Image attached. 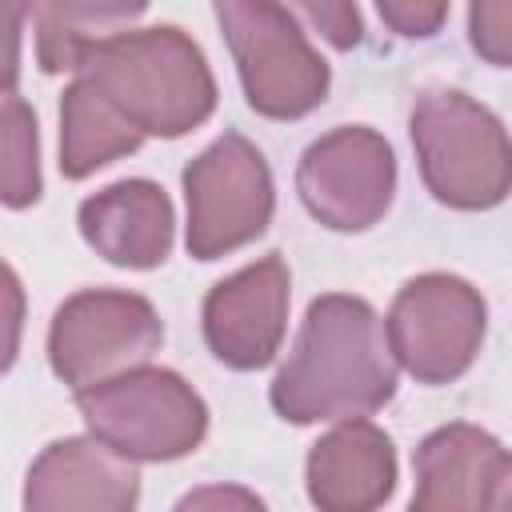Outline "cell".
Returning <instances> with one entry per match:
<instances>
[{
  "mask_svg": "<svg viewBox=\"0 0 512 512\" xmlns=\"http://www.w3.org/2000/svg\"><path fill=\"white\" fill-rule=\"evenodd\" d=\"M400 364L380 312L348 292L316 296L268 400L288 424H332L368 416L396 396Z\"/></svg>",
  "mask_w": 512,
  "mask_h": 512,
  "instance_id": "1",
  "label": "cell"
},
{
  "mask_svg": "<svg viewBox=\"0 0 512 512\" xmlns=\"http://www.w3.org/2000/svg\"><path fill=\"white\" fill-rule=\"evenodd\" d=\"M84 76L140 136H184L216 112V80L200 44L176 24L128 28L96 44Z\"/></svg>",
  "mask_w": 512,
  "mask_h": 512,
  "instance_id": "2",
  "label": "cell"
},
{
  "mask_svg": "<svg viewBox=\"0 0 512 512\" xmlns=\"http://www.w3.org/2000/svg\"><path fill=\"white\" fill-rule=\"evenodd\" d=\"M424 188L460 212L496 208L512 184V148L500 116L456 88H432L408 116Z\"/></svg>",
  "mask_w": 512,
  "mask_h": 512,
  "instance_id": "3",
  "label": "cell"
},
{
  "mask_svg": "<svg viewBox=\"0 0 512 512\" xmlns=\"http://www.w3.org/2000/svg\"><path fill=\"white\" fill-rule=\"evenodd\" d=\"M212 12L252 112L300 120L324 104L332 72L292 12L276 0H212Z\"/></svg>",
  "mask_w": 512,
  "mask_h": 512,
  "instance_id": "4",
  "label": "cell"
},
{
  "mask_svg": "<svg viewBox=\"0 0 512 512\" xmlns=\"http://www.w3.org/2000/svg\"><path fill=\"white\" fill-rule=\"evenodd\" d=\"M76 408L96 440L128 460H180L208 432V404L172 368L136 364L76 392Z\"/></svg>",
  "mask_w": 512,
  "mask_h": 512,
  "instance_id": "5",
  "label": "cell"
},
{
  "mask_svg": "<svg viewBox=\"0 0 512 512\" xmlns=\"http://www.w3.org/2000/svg\"><path fill=\"white\" fill-rule=\"evenodd\" d=\"M488 328V304L476 284L452 272L412 276L384 320L396 364L420 384H452L460 380Z\"/></svg>",
  "mask_w": 512,
  "mask_h": 512,
  "instance_id": "6",
  "label": "cell"
},
{
  "mask_svg": "<svg viewBox=\"0 0 512 512\" xmlns=\"http://www.w3.org/2000/svg\"><path fill=\"white\" fill-rule=\"evenodd\" d=\"M184 200L188 252L196 260H220L252 244L272 220L276 188L268 160L240 132H224L184 168Z\"/></svg>",
  "mask_w": 512,
  "mask_h": 512,
  "instance_id": "7",
  "label": "cell"
},
{
  "mask_svg": "<svg viewBox=\"0 0 512 512\" xmlns=\"http://www.w3.org/2000/svg\"><path fill=\"white\" fill-rule=\"evenodd\" d=\"M160 344L164 320L148 296L124 288H84L72 292L52 316L48 364L72 392H80L148 364Z\"/></svg>",
  "mask_w": 512,
  "mask_h": 512,
  "instance_id": "8",
  "label": "cell"
},
{
  "mask_svg": "<svg viewBox=\"0 0 512 512\" xmlns=\"http://www.w3.org/2000/svg\"><path fill=\"white\" fill-rule=\"evenodd\" d=\"M296 192L308 216L324 228L364 232L396 196L392 144L368 124H340L304 148L296 164Z\"/></svg>",
  "mask_w": 512,
  "mask_h": 512,
  "instance_id": "9",
  "label": "cell"
},
{
  "mask_svg": "<svg viewBox=\"0 0 512 512\" xmlns=\"http://www.w3.org/2000/svg\"><path fill=\"white\" fill-rule=\"evenodd\" d=\"M288 300L292 272L276 252L224 276L220 284H212L200 312L208 352L236 372H256L272 364L284 344Z\"/></svg>",
  "mask_w": 512,
  "mask_h": 512,
  "instance_id": "10",
  "label": "cell"
},
{
  "mask_svg": "<svg viewBox=\"0 0 512 512\" xmlns=\"http://www.w3.org/2000/svg\"><path fill=\"white\" fill-rule=\"evenodd\" d=\"M412 472V508L420 512L504 508L512 492L508 448L480 424L464 420L428 432L412 456Z\"/></svg>",
  "mask_w": 512,
  "mask_h": 512,
  "instance_id": "11",
  "label": "cell"
},
{
  "mask_svg": "<svg viewBox=\"0 0 512 512\" xmlns=\"http://www.w3.org/2000/svg\"><path fill=\"white\" fill-rule=\"evenodd\" d=\"M140 500V472L136 460L120 456L104 440L64 436L52 440L28 468L24 480V508L56 512H128Z\"/></svg>",
  "mask_w": 512,
  "mask_h": 512,
  "instance_id": "12",
  "label": "cell"
},
{
  "mask_svg": "<svg viewBox=\"0 0 512 512\" xmlns=\"http://www.w3.org/2000/svg\"><path fill=\"white\" fill-rule=\"evenodd\" d=\"M308 500L324 512H368L380 508L396 488L392 436L368 416L332 420L304 460Z\"/></svg>",
  "mask_w": 512,
  "mask_h": 512,
  "instance_id": "13",
  "label": "cell"
},
{
  "mask_svg": "<svg viewBox=\"0 0 512 512\" xmlns=\"http://www.w3.org/2000/svg\"><path fill=\"white\" fill-rule=\"evenodd\" d=\"M84 244L116 268H156L176 240V212L160 184L116 180L92 192L76 212Z\"/></svg>",
  "mask_w": 512,
  "mask_h": 512,
  "instance_id": "14",
  "label": "cell"
},
{
  "mask_svg": "<svg viewBox=\"0 0 512 512\" xmlns=\"http://www.w3.org/2000/svg\"><path fill=\"white\" fill-rule=\"evenodd\" d=\"M148 0H36V60L48 76L76 72L84 56L128 32Z\"/></svg>",
  "mask_w": 512,
  "mask_h": 512,
  "instance_id": "15",
  "label": "cell"
},
{
  "mask_svg": "<svg viewBox=\"0 0 512 512\" xmlns=\"http://www.w3.org/2000/svg\"><path fill=\"white\" fill-rule=\"evenodd\" d=\"M140 140L144 136L84 76H72L60 96V172L68 180L100 172L104 164L136 152Z\"/></svg>",
  "mask_w": 512,
  "mask_h": 512,
  "instance_id": "16",
  "label": "cell"
},
{
  "mask_svg": "<svg viewBox=\"0 0 512 512\" xmlns=\"http://www.w3.org/2000/svg\"><path fill=\"white\" fill-rule=\"evenodd\" d=\"M44 192L40 180V136H36V112L28 100L16 96V88L0 92V204L4 208H28Z\"/></svg>",
  "mask_w": 512,
  "mask_h": 512,
  "instance_id": "17",
  "label": "cell"
},
{
  "mask_svg": "<svg viewBox=\"0 0 512 512\" xmlns=\"http://www.w3.org/2000/svg\"><path fill=\"white\" fill-rule=\"evenodd\" d=\"M276 4L292 12L300 24H308L336 52H352L364 40V20L356 0H276Z\"/></svg>",
  "mask_w": 512,
  "mask_h": 512,
  "instance_id": "18",
  "label": "cell"
},
{
  "mask_svg": "<svg viewBox=\"0 0 512 512\" xmlns=\"http://www.w3.org/2000/svg\"><path fill=\"white\" fill-rule=\"evenodd\" d=\"M468 40L492 68L512 60V0H468Z\"/></svg>",
  "mask_w": 512,
  "mask_h": 512,
  "instance_id": "19",
  "label": "cell"
},
{
  "mask_svg": "<svg viewBox=\"0 0 512 512\" xmlns=\"http://www.w3.org/2000/svg\"><path fill=\"white\" fill-rule=\"evenodd\" d=\"M380 20L404 40H428L448 20V0H376Z\"/></svg>",
  "mask_w": 512,
  "mask_h": 512,
  "instance_id": "20",
  "label": "cell"
},
{
  "mask_svg": "<svg viewBox=\"0 0 512 512\" xmlns=\"http://www.w3.org/2000/svg\"><path fill=\"white\" fill-rule=\"evenodd\" d=\"M20 336H24V284L0 260V376L16 364Z\"/></svg>",
  "mask_w": 512,
  "mask_h": 512,
  "instance_id": "21",
  "label": "cell"
},
{
  "mask_svg": "<svg viewBox=\"0 0 512 512\" xmlns=\"http://www.w3.org/2000/svg\"><path fill=\"white\" fill-rule=\"evenodd\" d=\"M28 16L32 0H0V92L16 88L20 80V44Z\"/></svg>",
  "mask_w": 512,
  "mask_h": 512,
  "instance_id": "22",
  "label": "cell"
},
{
  "mask_svg": "<svg viewBox=\"0 0 512 512\" xmlns=\"http://www.w3.org/2000/svg\"><path fill=\"white\" fill-rule=\"evenodd\" d=\"M180 508H264V500L256 492H244V488H196L180 500Z\"/></svg>",
  "mask_w": 512,
  "mask_h": 512,
  "instance_id": "23",
  "label": "cell"
}]
</instances>
